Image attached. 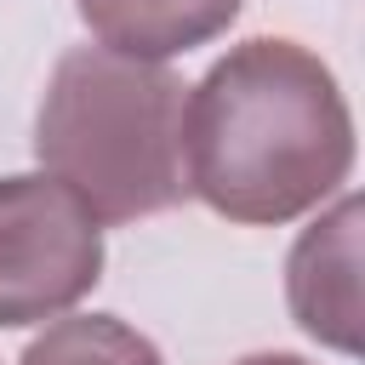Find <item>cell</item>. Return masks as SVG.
Segmentation results:
<instances>
[{"label": "cell", "mask_w": 365, "mask_h": 365, "mask_svg": "<svg viewBox=\"0 0 365 365\" xmlns=\"http://www.w3.org/2000/svg\"><path fill=\"white\" fill-rule=\"evenodd\" d=\"M354 114L336 74L297 40H240L182 103V177L217 217L262 228L348 182Z\"/></svg>", "instance_id": "obj_1"}, {"label": "cell", "mask_w": 365, "mask_h": 365, "mask_svg": "<svg viewBox=\"0 0 365 365\" xmlns=\"http://www.w3.org/2000/svg\"><path fill=\"white\" fill-rule=\"evenodd\" d=\"M188 86L165 63L120 57L108 46H74L57 57L34 154L97 222H137L188 200L182 177V97Z\"/></svg>", "instance_id": "obj_2"}, {"label": "cell", "mask_w": 365, "mask_h": 365, "mask_svg": "<svg viewBox=\"0 0 365 365\" xmlns=\"http://www.w3.org/2000/svg\"><path fill=\"white\" fill-rule=\"evenodd\" d=\"M103 279V222L57 177H0V325L68 314Z\"/></svg>", "instance_id": "obj_3"}, {"label": "cell", "mask_w": 365, "mask_h": 365, "mask_svg": "<svg viewBox=\"0 0 365 365\" xmlns=\"http://www.w3.org/2000/svg\"><path fill=\"white\" fill-rule=\"evenodd\" d=\"M285 297L297 325L314 342L336 354H359V200L354 194H342L314 228H302L285 262Z\"/></svg>", "instance_id": "obj_4"}, {"label": "cell", "mask_w": 365, "mask_h": 365, "mask_svg": "<svg viewBox=\"0 0 365 365\" xmlns=\"http://www.w3.org/2000/svg\"><path fill=\"white\" fill-rule=\"evenodd\" d=\"M97 46L143 63H165L177 51H194L217 40L245 0H74Z\"/></svg>", "instance_id": "obj_5"}, {"label": "cell", "mask_w": 365, "mask_h": 365, "mask_svg": "<svg viewBox=\"0 0 365 365\" xmlns=\"http://www.w3.org/2000/svg\"><path fill=\"white\" fill-rule=\"evenodd\" d=\"M17 365H160V348L114 314H68L51 319Z\"/></svg>", "instance_id": "obj_6"}, {"label": "cell", "mask_w": 365, "mask_h": 365, "mask_svg": "<svg viewBox=\"0 0 365 365\" xmlns=\"http://www.w3.org/2000/svg\"><path fill=\"white\" fill-rule=\"evenodd\" d=\"M240 365H308V359H297V354H251Z\"/></svg>", "instance_id": "obj_7"}]
</instances>
